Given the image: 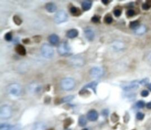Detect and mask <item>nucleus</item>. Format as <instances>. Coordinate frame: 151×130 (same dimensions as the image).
I'll return each mask as SVG.
<instances>
[{
    "instance_id": "obj_23",
    "label": "nucleus",
    "mask_w": 151,
    "mask_h": 130,
    "mask_svg": "<svg viewBox=\"0 0 151 130\" xmlns=\"http://www.w3.org/2000/svg\"><path fill=\"white\" fill-rule=\"evenodd\" d=\"M70 12H71V14H72L73 15H79L80 14V10H79V9H78L77 7H72L70 8Z\"/></svg>"
},
{
    "instance_id": "obj_32",
    "label": "nucleus",
    "mask_w": 151,
    "mask_h": 130,
    "mask_svg": "<svg viewBox=\"0 0 151 130\" xmlns=\"http://www.w3.org/2000/svg\"><path fill=\"white\" fill-rule=\"evenodd\" d=\"M144 117H145V115L143 114V113H142V112H138L136 114V118L138 120H142L144 118Z\"/></svg>"
},
{
    "instance_id": "obj_40",
    "label": "nucleus",
    "mask_w": 151,
    "mask_h": 130,
    "mask_svg": "<svg viewBox=\"0 0 151 130\" xmlns=\"http://www.w3.org/2000/svg\"><path fill=\"white\" fill-rule=\"evenodd\" d=\"M148 95H149V92L146 90H143L141 92V96H142V97H147Z\"/></svg>"
},
{
    "instance_id": "obj_44",
    "label": "nucleus",
    "mask_w": 151,
    "mask_h": 130,
    "mask_svg": "<svg viewBox=\"0 0 151 130\" xmlns=\"http://www.w3.org/2000/svg\"><path fill=\"white\" fill-rule=\"evenodd\" d=\"M103 114L105 116H107L108 114V111L107 110H103Z\"/></svg>"
},
{
    "instance_id": "obj_20",
    "label": "nucleus",
    "mask_w": 151,
    "mask_h": 130,
    "mask_svg": "<svg viewBox=\"0 0 151 130\" xmlns=\"http://www.w3.org/2000/svg\"><path fill=\"white\" fill-rule=\"evenodd\" d=\"M97 82H91V83L87 84H86V86L84 87V88H92V89L94 91V92L96 93V87H97Z\"/></svg>"
},
{
    "instance_id": "obj_37",
    "label": "nucleus",
    "mask_w": 151,
    "mask_h": 130,
    "mask_svg": "<svg viewBox=\"0 0 151 130\" xmlns=\"http://www.w3.org/2000/svg\"><path fill=\"white\" fill-rule=\"evenodd\" d=\"M21 128L20 125H11V130H21Z\"/></svg>"
},
{
    "instance_id": "obj_42",
    "label": "nucleus",
    "mask_w": 151,
    "mask_h": 130,
    "mask_svg": "<svg viewBox=\"0 0 151 130\" xmlns=\"http://www.w3.org/2000/svg\"><path fill=\"white\" fill-rule=\"evenodd\" d=\"M102 2L103 4H104L107 5V4H109L110 1H108V0H102Z\"/></svg>"
},
{
    "instance_id": "obj_25",
    "label": "nucleus",
    "mask_w": 151,
    "mask_h": 130,
    "mask_svg": "<svg viewBox=\"0 0 151 130\" xmlns=\"http://www.w3.org/2000/svg\"><path fill=\"white\" fill-rule=\"evenodd\" d=\"M11 125L8 124H1L0 125V130H11Z\"/></svg>"
},
{
    "instance_id": "obj_16",
    "label": "nucleus",
    "mask_w": 151,
    "mask_h": 130,
    "mask_svg": "<svg viewBox=\"0 0 151 130\" xmlns=\"http://www.w3.org/2000/svg\"><path fill=\"white\" fill-rule=\"evenodd\" d=\"M46 9L48 12H54L57 10V6L55 4L52 3V2H49L46 5Z\"/></svg>"
},
{
    "instance_id": "obj_5",
    "label": "nucleus",
    "mask_w": 151,
    "mask_h": 130,
    "mask_svg": "<svg viewBox=\"0 0 151 130\" xmlns=\"http://www.w3.org/2000/svg\"><path fill=\"white\" fill-rule=\"evenodd\" d=\"M12 115V109L8 105L2 106L0 108V117L2 119H8Z\"/></svg>"
},
{
    "instance_id": "obj_2",
    "label": "nucleus",
    "mask_w": 151,
    "mask_h": 130,
    "mask_svg": "<svg viewBox=\"0 0 151 130\" xmlns=\"http://www.w3.org/2000/svg\"><path fill=\"white\" fill-rule=\"evenodd\" d=\"M41 52L42 55L47 59L51 58L54 55V49L51 45L47 43H44L41 47Z\"/></svg>"
},
{
    "instance_id": "obj_28",
    "label": "nucleus",
    "mask_w": 151,
    "mask_h": 130,
    "mask_svg": "<svg viewBox=\"0 0 151 130\" xmlns=\"http://www.w3.org/2000/svg\"><path fill=\"white\" fill-rule=\"evenodd\" d=\"M104 22L107 23V24H110L112 22H113V18L110 15H107L105 17H104Z\"/></svg>"
},
{
    "instance_id": "obj_31",
    "label": "nucleus",
    "mask_w": 151,
    "mask_h": 130,
    "mask_svg": "<svg viewBox=\"0 0 151 130\" xmlns=\"http://www.w3.org/2000/svg\"><path fill=\"white\" fill-rule=\"evenodd\" d=\"M113 14H114V15L116 17H119L122 14V11L121 10H120L119 9H114V12H113Z\"/></svg>"
},
{
    "instance_id": "obj_29",
    "label": "nucleus",
    "mask_w": 151,
    "mask_h": 130,
    "mask_svg": "<svg viewBox=\"0 0 151 130\" xmlns=\"http://www.w3.org/2000/svg\"><path fill=\"white\" fill-rule=\"evenodd\" d=\"M4 38L7 41H11L12 38V33H11V32H8V33H7L5 35Z\"/></svg>"
},
{
    "instance_id": "obj_6",
    "label": "nucleus",
    "mask_w": 151,
    "mask_h": 130,
    "mask_svg": "<svg viewBox=\"0 0 151 130\" xmlns=\"http://www.w3.org/2000/svg\"><path fill=\"white\" fill-rule=\"evenodd\" d=\"M71 51L70 45L67 42H63L60 43L57 48V52L60 55H66L69 54Z\"/></svg>"
},
{
    "instance_id": "obj_45",
    "label": "nucleus",
    "mask_w": 151,
    "mask_h": 130,
    "mask_svg": "<svg viewBox=\"0 0 151 130\" xmlns=\"http://www.w3.org/2000/svg\"><path fill=\"white\" fill-rule=\"evenodd\" d=\"M148 88L149 89V90L151 91V83L149 85V86H148Z\"/></svg>"
},
{
    "instance_id": "obj_39",
    "label": "nucleus",
    "mask_w": 151,
    "mask_h": 130,
    "mask_svg": "<svg viewBox=\"0 0 151 130\" xmlns=\"http://www.w3.org/2000/svg\"><path fill=\"white\" fill-rule=\"evenodd\" d=\"M146 59L147 62L151 63V52H149L146 55Z\"/></svg>"
},
{
    "instance_id": "obj_24",
    "label": "nucleus",
    "mask_w": 151,
    "mask_h": 130,
    "mask_svg": "<svg viewBox=\"0 0 151 130\" xmlns=\"http://www.w3.org/2000/svg\"><path fill=\"white\" fill-rule=\"evenodd\" d=\"M129 27L132 29H136L139 27V22L138 21H132L129 24Z\"/></svg>"
},
{
    "instance_id": "obj_19",
    "label": "nucleus",
    "mask_w": 151,
    "mask_h": 130,
    "mask_svg": "<svg viewBox=\"0 0 151 130\" xmlns=\"http://www.w3.org/2000/svg\"><path fill=\"white\" fill-rule=\"evenodd\" d=\"M113 47L116 51H122L124 49V45L122 42H114V43H113Z\"/></svg>"
},
{
    "instance_id": "obj_27",
    "label": "nucleus",
    "mask_w": 151,
    "mask_h": 130,
    "mask_svg": "<svg viewBox=\"0 0 151 130\" xmlns=\"http://www.w3.org/2000/svg\"><path fill=\"white\" fill-rule=\"evenodd\" d=\"M74 98V96H66V97H63L61 99V102H69L70 101L72 100Z\"/></svg>"
},
{
    "instance_id": "obj_14",
    "label": "nucleus",
    "mask_w": 151,
    "mask_h": 130,
    "mask_svg": "<svg viewBox=\"0 0 151 130\" xmlns=\"http://www.w3.org/2000/svg\"><path fill=\"white\" fill-rule=\"evenodd\" d=\"M138 84L136 82H133L129 84L125 85V86H123V89L124 90L126 91H129L130 90H133L136 89V88H138Z\"/></svg>"
},
{
    "instance_id": "obj_33",
    "label": "nucleus",
    "mask_w": 151,
    "mask_h": 130,
    "mask_svg": "<svg viewBox=\"0 0 151 130\" xmlns=\"http://www.w3.org/2000/svg\"><path fill=\"white\" fill-rule=\"evenodd\" d=\"M149 80L148 79V78H145V79H142L141 81H140L139 83L143 85V86H146V84H148V83H149Z\"/></svg>"
},
{
    "instance_id": "obj_22",
    "label": "nucleus",
    "mask_w": 151,
    "mask_h": 130,
    "mask_svg": "<svg viewBox=\"0 0 151 130\" xmlns=\"http://www.w3.org/2000/svg\"><path fill=\"white\" fill-rule=\"evenodd\" d=\"M46 125L43 122H38L35 124L34 130H45Z\"/></svg>"
},
{
    "instance_id": "obj_13",
    "label": "nucleus",
    "mask_w": 151,
    "mask_h": 130,
    "mask_svg": "<svg viewBox=\"0 0 151 130\" xmlns=\"http://www.w3.org/2000/svg\"><path fill=\"white\" fill-rule=\"evenodd\" d=\"M49 41L50 43L53 45H56L59 43L60 39L59 37L56 34H52L49 37Z\"/></svg>"
},
{
    "instance_id": "obj_12",
    "label": "nucleus",
    "mask_w": 151,
    "mask_h": 130,
    "mask_svg": "<svg viewBox=\"0 0 151 130\" xmlns=\"http://www.w3.org/2000/svg\"><path fill=\"white\" fill-rule=\"evenodd\" d=\"M79 35V32L76 29H71L67 31L66 33L67 37L70 39H73Z\"/></svg>"
},
{
    "instance_id": "obj_35",
    "label": "nucleus",
    "mask_w": 151,
    "mask_h": 130,
    "mask_svg": "<svg viewBox=\"0 0 151 130\" xmlns=\"http://www.w3.org/2000/svg\"><path fill=\"white\" fill-rule=\"evenodd\" d=\"M135 11L133 9H129L126 12L127 16L129 17H133L135 15Z\"/></svg>"
},
{
    "instance_id": "obj_34",
    "label": "nucleus",
    "mask_w": 151,
    "mask_h": 130,
    "mask_svg": "<svg viewBox=\"0 0 151 130\" xmlns=\"http://www.w3.org/2000/svg\"><path fill=\"white\" fill-rule=\"evenodd\" d=\"M92 21L93 22H94V23H97V22H99L100 21V17L97 15H94L92 17L91 19Z\"/></svg>"
},
{
    "instance_id": "obj_8",
    "label": "nucleus",
    "mask_w": 151,
    "mask_h": 130,
    "mask_svg": "<svg viewBox=\"0 0 151 130\" xmlns=\"http://www.w3.org/2000/svg\"><path fill=\"white\" fill-rule=\"evenodd\" d=\"M70 63L71 65L77 67H80L85 64L84 59L80 56H75L70 59Z\"/></svg>"
},
{
    "instance_id": "obj_43",
    "label": "nucleus",
    "mask_w": 151,
    "mask_h": 130,
    "mask_svg": "<svg viewBox=\"0 0 151 130\" xmlns=\"http://www.w3.org/2000/svg\"><path fill=\"white\" fill-rule=\"evenodd\" d=\"M146 107L148 109H151V102H148L146 104Z\"/></svg>"
},
{
    "instance_id": "obj_30",
    "label": "nucleus",
    "mask_w": 151,
    "mask_h": 130,
    "mask_svg": "<svg viewBox=\"0 0 151 130\" xmlns=\"http://www.w3.org/2000/svg\"><path fill=\"white\" fill-rule=\"evenodd\" d=\"M136 107H138V108H142L144 107L145 102H143V101H142V100L139 101V102H136Z\"/></svg>"
},
{
    "instance_id": "obj_41",
    "label": "nucleus",
    "mask_w": 151,
    "mask_h": 130,
    "mask_svg": "<svg viewBox=\"0 0 151 130\" xmlns=\"http://www.w3.org/2000/svg\"><path fill=\"white\" fill-rule=\"evenodd\" d=\"M112 117H114V118H113V122H115V121H117L118 120V119H119V118H116V117H118V116H116V115H114V114H113L112 115Z\"/></svg>"
},
{
    "instance_id": "obj_7",
    "label": "nucleus",
    "mask_w": 151,
    "mask_h": 130,
    "mask_svg": "<svg viewBox=\"0 0 151 130\" xmlns=\"http://www.w3.org/2000/svg\"><path fill=\"white\" fill-rule=\"evenodd\" d=\"M90 74L94 78H100L104 74V69L100 66H95L91 69Z\"/></svg>"
},
{
    "instance_id": "obj_18",
    "label": "nucleus",
    "mask_w": 151,
    "mask_h": 130,
    "mask_svg": "<svg viewBox=\"0 0 151 130\" xmlns=\"http://www.w3.org/2000/svg\"><path fill=\"white\" fill-rule=\"evenodd\" d=\"M146 31V28L145 26L140 25L136 29H135V33L138 35H142L145 33Z\"/></svg>"
},
{
    "instance_id": "obj_9",
    "label": "nucleus",
    "mask_w": 151,
    "mask_h": 130,
    "mask_svg": "<svg viewBox=\"0 0 151 130\" xmlns=\"http://www.w3.org/2000/svg\"><path fill=\"white\" fill-rule=\"evenodd\" d=\"M29 90L32 93H38L41 90V86L37 83H32L28 87Z\"/></svg>"
},
{
    "instance_id": "obj_3",
    "label": "nucleus",
    "mask_w": 151,
    "mask_h": 130,
    "mask_svg": "<svg viewBox=\"0 0 151 130\" xmlns=\"http://www.w3.org/2000/svg\"><path fill=\"white\" fill-rule=\"evenodd\" d=\"M22 88L21 86L17 83H12L8 87V92L10 94L15 97H18L21 93Z\"/></svg>"
},
{
    "instance_id": "obj_46",
    "label": "nucleus",
    "mask_w": 151,
    "mask_h": 130,
    "mask_svg": "<svg viewBox=\"0 0 151 130\" xmlns=\"http://www.w3.org/2000/svg\"></svg>"
},
{
    "instance_id": "obj_17",
    "label": "nucleus",
    "mask_w": 151,
    "mask_h": 130,
    "mask_svg": "<svg viewBox=\"0 0 151 130\" xmlns=\"http://www.w3.org/2000/svg\"><path fill=\"white\" fill-rule=\"evenodd\" d=\"M92 6V1H89V0H87L85 1L82 2L81 4V7H82L84 11H88L91 8Z\"/></svg>"
},
{
    "instance_id": "obj_26",
    "label": "nucleus",
    "mask_w": 151,
    "mask_h": 130,
    "mask_svg": "<svg viewBox=\"0 0 151 130\" xmlns=\"http://www.w3.org/2000/svg\"><path fill=\"white\" fill-rule=\"evenodd\" d=\"M13 21L14 22V23H16L17 25H20L22 23V19L17 15L14 16L13 17Z\"/></svg>"
},
{
    "instance_id": "obj_1",
    "label": "nucleus",
    "mask_w": 151,
    "mask_h": 130,
    "mask_svg": "<svg viewBox=\"0 0 151 130\" xmlns=\"http://www.w3.org/2000/svg\"><path fill=\"white\" fill-rule=\"evenodd\" d=\"M76 83L73 79L70 77H66L61 81L60 86L61 88L65 91L72 90L75 87Z\"/></svg>"
},
{
    "instance_id": "obj_10",
    "label": "nucleus",
    "mask_w": 151,
    "mask_h": 130,
    "mask_svg": "<svg viewBox=\"0 0 151 130\" xmlns=\"http://www.w3.org/2000/svg\"><path fill=\"white\" fill-rule=\"evenodd\" d=\"M87 117L89 120L91 121H95L98 119L99 114L96 110H91L87 113Z\"/></svg>"
},
{
    "instance_id": "obj_4",
    "label": "nucleus",
    "mask_w": 151,
    "mask_h": 130,
    "mask_svg": "<svg viewBox=\"0 0 151 130\" xmlns=\"http://www.w3.org/2000/svg\"><path fill=\"white\" fill-rule=\"evenodd\" d=\"M68 19V15L64 10H60L55 14L54 22L57 24L63 23L67 21Z\"/></svg>"
},
{
    "instance_id": "obj_21",
    "label": "nucleus",
    "mask_w": 151,
    "mask_h": 130,
    "mask_svg": "<svg viewBox=\"0 0 151 130\" xmlns=\"http://www.w3.org/2000/svg\"><path fill=\"white\" fill-rule=\"evenodd\" d=\"M87 121L86 118L84 116H81L79 118V125L81 126V127H84L86 125Z\"/></svg>"
},
{
    "instance_id": "obj_36",
    "label": "nucleus",
    "mask_w": 151,
    "mask_h": 130,
    "mask_svg": "<svg viewBox=\"0 0 151 130\" xmlns=\"http://www.w3.org/2000/svg\"><path fill=\"white\" fill-rule=\"evenodd\" d=\"M151 5L147 2V3H145L142 5V9L144 10H148L151 8Z\"/></svg>"
},
{
    "instance_id": "obj_11",
    "label": "nucleus",
    "mask_w": 151,
    "mask_h": 130,
    "mask_svg": "<svg viewBox=\"0 0 151 130\" xmlns=\"http://www.w3.org/2000/svg\"><path fill=\"white\" fill-rule=\"evenodd\" d=\"M84 33H85V37H86V39L89 41H92L94 39V33L92 29H86L85 30V32H84Z\"/></svg>"
},
{
    "instance_id": "obj_38",
    "label": "nucleus",
    "mask_w": 151,
    "mask_h": 130,
    "mask_svg": "<svg viewBox=\"0 0 151 130\" xmlns=\"http://www.w3.org/2000/svg\"><path fill=\"white\" fill-rule=\"evenodd\" d=\"M71 120L70 119V118L66 120H65V128H66V127L67 128V127H69V126L70 125V124H71Z\"/></svg>"
},
{
    "instance_id": "obj_15",
    "label": "nucleus",
    "mask_w": 151,
    "mask_h": 130,
    "mask_svg": "<svg viewBox=\"0 0 151 130\" xmlns=\"http://www.w3.org/2000/svg\"><path fill=\"white\" fill-rule=\"evenodd\" d=\"M16 51L18 54L21 56H24L26 54V50L25 47L21 45H18L16 47Z\"/></svg>"
}]
</instances>
